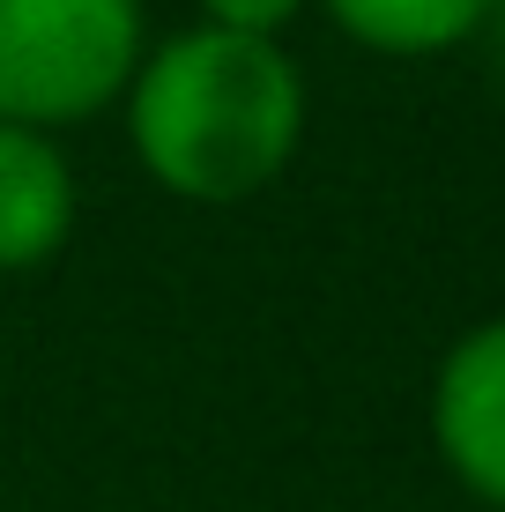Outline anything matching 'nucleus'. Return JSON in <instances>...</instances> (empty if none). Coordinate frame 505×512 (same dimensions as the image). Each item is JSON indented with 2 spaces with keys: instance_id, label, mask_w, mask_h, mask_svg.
Here are the masks:
<instances>
[{
  "instance_id": "obj_3",
  "label": "nucleus",
  "mask_w": 505,
  "mask_h": 512,
  "mask_svg": "<svg viewBox=\"0 0 505 512\" xmlns=\"http://www.w3.org/2000/svg\"><path fill=\"white\" fill-rule=\"evenodd\" d=\"M431 446L476 505L505 512V312L468 327L431 372Z\"/></svg>"
},
{
  "instance_id": "obj_1",
  "label": "nucleus",
  "mask_w": 505,
  "mask_h": 512,
  "mask_svg": "<svg viewBox=\"0 0 505 512\" xmlns=\"http://www.w3.org/2000/svg\"><path fill=\"white\" fill-rule=\"evenodd\" d=\"M127 141L134 164L179 201H253L305 141V75L275 38L194 23L142 52L127 82Z\"/></svg>"
},
{
  "instance_id": "obj_7",
  "label": "nucleus",
  "mask_w": 505,
  "mask_h": 512,
  "mask_svg": "<svg viewBox=\"0 0 505 512\" xmlns=\"http://www.w3.org/2000/svg\"><path fill=\"white\" fill-rule=\"evenodd\" d=\"M483 30H491V52H498V75H505V0H491V15H483Z\"/></svg>"
},
{
  "instance_id": "obj_6",
  "label": "nucleus",
  "mask_w": 505,
  "mask_h": 512,
  "mask_svg": "<svg viewBox=\"0 0 505 512\" xmlns=\"http://www.w3.org/2000/svg\"><path fill=\"white\" fill-rule=\"evenodd\" d=\"M298 15H305V0H201V23L246 30V38H283Z\"/></svg>"
},
{
  "instance_id": "obj_4",
  "label": "nucleus",
  "mask_w": 505,
  "mask_h": 512,
  "mask_svg": "<svg viewBox=\"0 0 505 512\" xmlns=\"http://www.w3.org/2000/svg\"><path fill=\"white\" fill-rule=\"evenodd\" d=\"M75 231V171L60 141L0 119V275L52 260Z\"/></svg>"
},
{
  "instance_id": "obj_2",
  "label": "nucleus",
  "mask_w": 505,
  "mask_h": 512,
  "mask_svg": "<svg viewBox=\"0 0 505 512\" xmlns=\"http://www.w3.org/2000/svg\"><path fill=\"white\" fill-rule=\"evenodd\" d=\"M142 52V0H0V119L82 127L127 97Z\"/></svg>"
},
{
  "instance_id": "obj_5",
  "label": "nucleus",
  "mask_w": 505,
  "mask_h": 512,
  "mask_svg": "<svg viewBox=\"0 0 505 512\" xmlns=\"http://www.w3.org/2000/svg\"><path fill=\"white\" fill-rule=\"evenodd\" d=\"M335 15L342 38H357L364 52H387V60H431V52H454L483 30L491 0H320Z\"/></svg>"
}]
</instances>
